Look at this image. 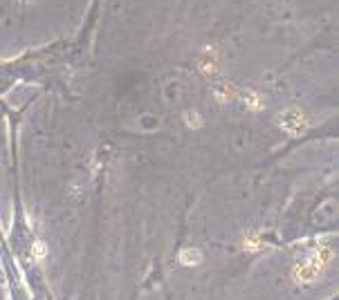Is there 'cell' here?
<instances>
[{
	"label": "cell",
	"mask_w": 339,
	"mask_h": 300,
	"mask_svg": "<svg viewBox=\"0 0 339 300\" xmlns=\"http://www.w3.org/2000/svg\"><path fill=\"white\" fill-rule=\"evenodd\" d=\"M34 256H36V260H41L45 256V247L41 244V242H36V244H34Z\"/></svg>",
	"instance_id": "cell-3"
},
{
	"label": "cell",
	"mask_w": 339,
	"mask_h": 300,
	"mask_svg": "<svg viewBox=\"0 0 339 300\" xmlns=\"http://www.w3.org/2000/svg\"><path fill=\"white\" fill-rule=\"evenodd\" d=\"M279 123H281V126H283L290 134H299L303 128H306V121H303V112H299V110L281 112Z\"/></svg>",
	"instance_id": "cell-1"
},
{
	"label": "cell",
	"mask_w": 339,
	"mask_h": 300,
	"mask_svg": "<svg viewBox=\"0 0 339 300\" xmlns=\"http://www.w3.org/2000/svg\"><path fill=\"white\" fill-rule=\"evenodd\" d=\"M180 260H182V264H198L202 260V253L196 251V249H186V251H182Z\"/></svg>",
	"instance_id": "cell-2"
},
{
	"label": "cell",
	"mask_w": 339,
	"mask_h": 300,
	"mask_svg": "<svg viewBox=\"0 0 339 300\" xmlns=\"http://www.w3.org/2000/svg\"><path fill=\"white\" fill-rule=\"evenodd\" d=\"M189 126H200V119H198V117H191V112H189Z\"/></svg>",
	"instance_id": "cell-4"
}]
</instances>
